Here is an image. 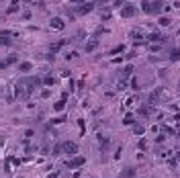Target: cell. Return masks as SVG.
Segmentation results:
<instances>
[{
	"label": "cell",
	"mask_w": 180,
	"mask_h": 178,
	"mask_svg": "<svg viewBox=\"0 0 180 178\" xmlns=\"http://www.w3.org/2000/svg\"><path fill=\"white\" fill-rule=\"evenodd\" d=\"M135 12H137V8H135L133 4H125V8L121 10V16L123 19H129V16H135Z\"/></svg>",
	"instance_id": "cell-4"
},
{
	"label": "cell",
	"mask_w": 180,
	"mask_h": 178,
	"mask_svg": "<svg viewBox=\"0 0 180 178\" xmlns=\"http://www.w3.org/2000/svg\"><path fill=\"white\" fill-rule=\"evenodd\" d=\"M123 125H131V127H133V125H135V117H133V115H125Z\"/></svg>",
	"instance_id": "cell-21"
},
{
	"label": "cell",
	"mask_w": 180,
	"mask_h": 178,
	"mask_svg": "<svg viewBox=\"0 0 180 178\" xmlns=\"http://www.w3.org/2000/svg\"><path fill=\"white\" fill-rule=\"evenodd\" d=\"M2 145H4V139H2V137H0V147H2Z\"/></svg>",
	"instance_id": "cell-37"
},
{
	"label": "cell",
	"mask_w": 180,
	"mask_h": 178,
	"mask_svg": "<svg viewBox=\"0 0 180 178\" xmlns=\"http://www.w3.org/2000/svg\"><path fill=\"white\" fill-rule=\"evenodd\" d=\"M53 82H56L53 76H43L41 78V84H45V86H53Z\"/></svg>",
	"instance_id": "cell-18"
},
{
	"label": "cell",
	"mask_w": 180,
	"mask_h": 178,
	"mask_svg": "<svg viewBox=\"0 0 180 178\" xmlns=\"http://www.w3.org/2000/svg\"><path fill=\"white\" fill-rule=\"evenodd\" d=\"M146 41L147 43H152V41H162V43H166V37H162L160 33H149V35H146Z\"/></svg>",
	"instance_id": "cell-8"
},
{
	"label": "cell",
	"mask_w": 180,
	"mask_h": 178,
	"mask_svg": "<svg viewBox=\"0 0 180 178\" xmlns=\"http://www.w3.org/2000/svg\"><path fill=\"white\" fill-rule=\"evenodd\" d=\"M123 45H119V47H115V49H112V51H111V53H112V55H115V53H121V51H123Z\"/></svg>",
	"instance_id": "cell-31"
},
{
	"label": "cell",
	"mask_w": 180,
	"mask_h": 178,
	"mask_svg": "<svg viewBox=\"0 0 180 178\" xmlns=\"http://www.w3.org/2000/svg\"><path fill=\"white\" fill-rule=\"evenodd\" d=\"M133 133H135V135H143V133H146V127L135 123V125H133Z\"/></svg>",
	"instance_id": "cell-19"
},
{
	"label": "cell",
	"mask_w": 180,
	"mask_h": 178,
	"mask_svg": "<svg viewBox=\"0 0 180 178\" xmlns=\"http://www.w3.org/2000/svg\"><path fill=\"white\" fill-rule=\"evenodd\" d=\"M4 61H6V66H10V64H14V61H19V58H16V55L12 53V55H8V58L4 59Z\"/></svg>",
	"instance_id": "cell-27"
},
{
	"label": "cell",
	"mask_w": 180,
	"mask_h": 178,
	"mask_svg": "<svg viewBox=\"0 0 180 178\" xmlns=\"http://www.w3.org/2000/svg\"><path fill=\"white\" fill-rule=\"evenodd\" d=\"M162 131H164V133H168V135H176V131L172 129V127H168V125H164V127H162Z\"/></svg>",
	"instance_id": "cell-28"
},
{
	"label": "cell",
	"mask_w": 180,
	"mask_h": 178,
	"mask_svg": "<svg viewBox=\"0 0 180 178\" xmlns=\"http://www.w3.org/2000/svg\"><path fill=\"white\" fill-rule=\"evenodd\" d=\"M35 86L31 84V80L29 78H22V80H19L16 82V86H14V98H19V100H27L29 96H31V90H33Z\"/></svg>",
	"instance_id": "cell-1"
},
{
	"label": "cell",
	"mask_w": 180,
	"mask_h": 178,
	"mask_svg": "<svg viewBox=\"0 0 180 178\" xmlns=\"http://www.w3.org/2000/svg\"><path fill=\"white\" fill-rule=\"evenodd\" d=\"M92 8H94V2H86V4H80L76 12L78 14H88V12H92Z\"/></svg>",
	"instance_id": "cell-7"
},
{
	"label": "cell",
	"mask_w": 180,
	"mask_h": 178,
	"mask_svg": "<svg viewBox=\"0 0 180 178\" xmlns=\"http://www.w3.org/2000/svg\"><path fill=\"white\" fill-rule=\"evenodd\" d=\"M25 2H33V0H25Z\"/></svg>",
	"instance_id": "cell-39"
},
{
	"label": "cell",
	"mask_w": 180,
	"mask_h": 178,
	"mask_svg": "<svg viewBox=\"0 0 180 178\" xmlns=\"http://www.w3.org/2000/svg\"><path fill=\"white\" fill-rule=\"evenodd\" d=\"M149 6H152V2H147V0H143V2H141V10L146 12V14H149Z\"/></svg>",
	"instance_id": "cell-26"
},
{
	"label": "cell",
	"mask_w": 180,
	"mask_h": 178,
	"mask_svg": "<svg viewBox=\"0 0 180 178\" xmlns=\"http://www.w3.org/2000/svg\"><path fill=\"white\" fill-rule=\"evenodd\" d=\"M84 162H86V158H84V156H76V158H70V160L66 162V168L76 170V168H82V166H84Z\"/></svg>",
	"instance_id": "cell-2"
},
{
	"label": "cell",
	"mask_w": 180,
	"mask_h": 178,
	"mask_svg": "<svg viewBox=\"0 0 180 178\" xmlns=\"http://www.w3.org/2000/svg\"><path fill=\"white\" fill-rule=\"evenodd\" d=\"M64 19H62V16H53V19H49V27H51V29H57V31H59V29H64Z\"/></svg>",
	"instance_id": "cell-6"
},
{
	"label": "cell",
	"mask_w": 180,
	"mask_h": 178,
	"mask_svg": "<svg viewBox=\"0 0 180 178\" xmlns=\"http://www.w3.org/2000/svg\"><path fill=\"white\" fill-rule=\"evenodd\" d=\"M64 152H66V156H76L78 154V143L76 141H66L64 143Z\"/></svg>",
	"instance_id": "cell-3"
},
{
	"label": "cell",
	"mask_w": 180,
	"mask_h": 178,
	"mask_svg": "<svg viewBox=\"0 0 180 178\" xmlns=\"http://www.w3.org/2000/svg\"><path fill=\"white\" fill-rule=\"evenodd\" d=\"M131 86H133V90H137V86H139V84H137V78H133V80H131Z\"/></svg>",
	"instance_id": "cell-33"
},
{
	"label": "cell",
	"mask_w": 180,
	"mask_h": 178,
	"mask_svg": "<svg viewBox=\"0 0 180 178\" xmlns=\"http://www.w3.org/2000/svg\"><path fill=\"white\" fill-rule=\"evenodd\" d=\"M121 178H135V168H125Z\"/></svg>",
	"instance_id": "cell-16"
},
{
	"label": "cell",
	"mask_w": 180,
	"mask_h": 178,
	"mask_svg": "<svg viewBox=\"0 0 180 178\" xmlns=\"http://www.w3.org/2000/svg\"><path fill=\"white\" fill-rule=\"evenodd\" d=\"M174 162H176V164H180V154H176V158H174Z\"/></svg>",
	"instance_id": "cell-36"
},
{
	"label": "cell",
	"mask_w": 180,
	"mask_h": 178,
	"mask_svg": "<svg viewBox=\"0 0 180 178\" xmlns=\"http://www.w3.org/2000/svg\"><path fill=\"white\" fill-rule=\"evenodd\" d=\"M64 108H66V100H64V98L57 100L56 105H53V111H64Z\"/></svg>",
	"instance_id": "cell-22"
},
{
	"label": "cell",
	"mask_w": 180,
	"mask_h": 178,
	"mask_svg": "<svg viewBox=\"0 0 180 178\" xmlns=\"http://www.w3.org/2000/svg\"><path fill=\"white\" fill-rule=\"evenodd\" d=\"M10 43H12L10 35H0V45H2V47H8Z\"/></svg>",
	"instance_id": "cell-15"
},
{
	"label": "cell",
	"mask_w": 180,
	"mask_h": 178,
	"mask_svg": "<svg viewBox=\"0 0 180 178\" xmlns=\"http://www.w3.org/2000/svg\"><path fill=\"white\" fill-rule=\"evenodd\" d=\"M62 152H64V143H56L53 145V156H59Z\"/></svg>",
	"instance_id": "cell-23"
},
{
	"label": "cell",
	"mask_w": 180,
	"mask_h": 178,
	"mask_svg": "<svg viewBox=\"0 0 180 178\" xmlns=\"http://www.w3.org/2000/svg\"><path fill=\"white\" fill-rule=\"evenodd\" d=\"M170 61H180V47H174L172 51H170Z\"/></svg>",
	"instance_id": "cell-14"
},
{
	"label": "cell",
	"mask_w": 180,
	"mask_h": 178,
	"mask_svg": "<svg viewBox=\"0 0 180 178\" xmlns=\"http://www.w3.org/2000/svg\"><path fill=\"white\" fill-rule=\"evenodd\" d=\"M68 43H70V41H66V39H62V41H57V43H53V45L49 47V51H51V53H56V51H59V49L64 47V45H68Z\"/></svg>",
	"instance_id": "cell-12"
},
{
	"label": "cell",
	"mask_w": 180,
	"mask_h": 178,
	"mask_svg": "<svg viewBox=\"0 0 180 178\" xmlns=\"http://www.w3.org/2000/svg\"><path fill=\"white\" fill-rule=\"evenodd\" d=\"M68 121V115H62V117H57V119H53V121H49L51 125H62V123H66Z\"/></svg>",
	"instance_id": "cell-20"
},
{
	"label": "cell",
	"mask_w": 180,
	"mask_h": 178,
	"mask_svg": "<svg viewBox=\"0 0 180 178\" xmlns=\"http://www.w3.org/2000/svg\"><path fill=\"white\" fill-rule=\"evenodd\" d=\"M19 4H21L19 0H12V4L8 6V12H16V10H19Z\"/></svg>",
	"instance_id": "cell-24"
},
{
	"label": "cell",
	"mask_w": 180,
	"mask_h": 178,
	"mask_svg": "<svg viewBox=\"0 0 180 178\" xmlns=\"http://www.w3.org/2000/svg\"><path fill=\"white\" fill-rule=\"evenodd\" d=\"M4 68H6V61H2V59H0V70H4Z\"/></svg>",
	"instance_id": "cell-35"
},
{
	"label": "cell",
	"mask_w": 180,
	"mask_h": 178,
	"mask_svg": "<svg viewBox=\"0 0 180 178\" xmlns=\"http://www.w3.org/2000/svg\"><path fill=\"white\" fill-rule=\"evenodd\" d=\"M131 74H133V66H127V68H125V70L121 72V76H123V78H127V76H131Z\"/></svg>",
	"instance_id": "cell-25"
},
{
	"label": "cell",
	"mask_w": 180,
	"mask_h": 178,
	"mask_svg": "<svg viewBox=\"0 0 180 178\" xmlns=\"http://www.w3.org/2000/svg\"><path fill=\"white\" fill-rule=\"evenodd\" d=\"M164 139H166V135H164V133H160V135H158V137H156V143H162V141H164Z\"/></svg>",
	"instance_id": "cell-30"
},
{
	"label": "cell",
	"mask_w": 180,
	"mask_h": 178,
	"mask_svg": "<svg viewBox=\"0 0 180 178\" xmlns=\"http://www.w3.org/2000/svg\"><path fill=\"white\" fill-rule=\"evenodd\" d=\"M141 117H149V115H154V107L152 105H146V107H139V111H137Z\"/></svg>",
	"instance_id": "cell-10"
},
{
	"label": "cell",
	"mask_w": 180,
	"mask_h": 178,
	"mask_svg": "<svg viewBox=\"0 0 180 178\" xmlns=\"http://www.w3.org/2000/svg\"><path fill=\"white\" fill-rule=\"evenodd\" d=\"M96 47H98V41H94V39H90L88 43L84 45V51H86V53H92V51H94Z\"/></svg>",
	"instance_id": "cell-13"
},
{
	"label": "cell",
	"mask_w": 180,
	"mask_h": 178,
	"mask_svg": "<svg viewBox=\"0 0 180 178\" xmlns=\"http://www.w3.org/2000/svg\"><path fill=\"white\" fill-rule=\"evenodd\" d=\"M162 10H164V4H162V2H152V6H149V14H160Z\"/></svg>",
	"instance_id": "cell-9"
},
{
	"label": "cell",
	"mask_w": 180,
	"mask_h": 178,
	"mask_svg": "<svg viewBox=\"0 0 180 178\" xmlns=\"http://www.w3.org/2000/svg\"><path fill=\"white\" fill-rule=\"evenodd\" d=\"M33 70V64L31 61H21L19 64V72H22V74H27V72H31Z\"/></svg>",
	"instance_id": "cell-11"
},
{
	"label": "cell",
	"mask_w": 180,
	"mask_h": 178,
	"mask_svg": "<svg viewBox=\"0 0 180 178\" xmlns=\"http://www.w3.org/2000/svg\"><path fill=\"white\" fill-rule=\"evenodd\" d=\"M76 58H78L76 51H72V53H68V55H66V59H76Z\"/></svg>",
	"instance_id": "cell-32"
},
{
	"label": "cell",
	"mask_w": 180,
	"mask_h": 178,
	"mask_svg": "<svg viewBox=\"0 0 180 178\" xmlns=\"http://www.w3.org/2000/svg\"><path fill=\"white\" fill-rule=\"evenodd\" d=\"M47 178H59V172H51V174H49Z\"/></svg>",
	"instance_id": "cell-34"
},
{
	"label": "cell",
	"mask_w": 180,
	"mask_h": 178,
	"mask_svg": "<svg viewBox=\"0 0 180 178\" xmlns=\"http://www.w3.org/2000/svg\"><path fill=\"white\" fill-rule=\"evenodd\" d=\"M170 23H172V21H170L168 16H162V19H160V23H158V25H164V27H168Z\"/></svg>",
	"instance_id": "cell-29"
},
{
	"label": "cell",
	"mask_w": 180,
	"mask_h": 178,
	"mask_svg": "<svg viewBox=\"0 0 180 178\" xmlns=\"http://www.w3.org/2000/svg\"><path fill=\"white\" fill-rule=\"evenodd\" d=\"M162 94H164V90H162V88H158V90H154L152 94L147 96V102H149V105H156L158 100L162 98Z\"/></svg>",
	"instance_id": "cell-5"
},
{
	"label": "cell",
	"mask_w": 180,
	"mask_h": 178,
	"mask_svg": "<svg viewBox=\"0 0 180 178\" xmlns=\"http://www.w3.org/2000/svg\"><path fill=\"white\" fill-rule=\"evenodd\" d=\"M131 39H137V41H141V39H146V37H143V33H141L139 29H133V31H131Z\"/></svg>",
	"instance_id": "cell-17"
},
{
	"label": "cell",
	"mask_w": 180,
	"mask_h": 178,
	"mask_svg": "<svg viewBox=\"0 0 180 178\" xmlns=\"http://www.w3.org/2000/svg\"><path fill=\"white\" fill-rule=\"evenodd\" d=\"M70 2H80V0H70Z\"/></svg>",
	"instance_id": "cell-38"
}]
</instances>
